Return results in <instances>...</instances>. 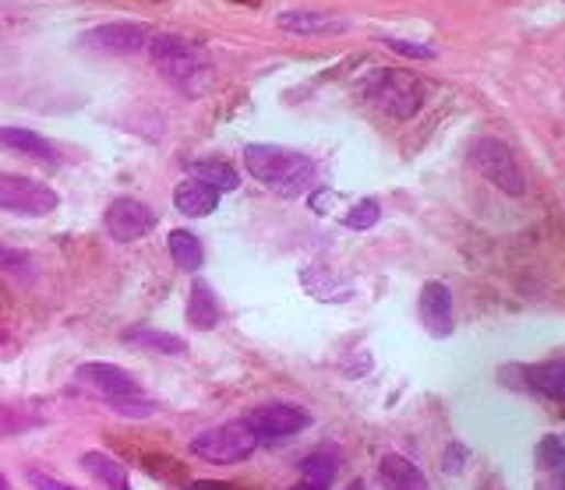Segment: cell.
I'll list each match as a JSON object with an SVG mask.
<instances>
[{
    "label": "cell",
    "instance_id": "6da1fadb",
    "mask_svg": "<svg viewBox=\"0 0 565 490\" xmlns=\"http://www.w3.org/2000/svg\"><path fill=\"white\" fill-rule=\"evenodd\" d=\"M148 57H153L156 71L170 81L174 89L185 96H206L215 86V67L212 57L202 46L185 36H156L148 40Z\"/></svg>",
    "mask_w": 565,
    "mask_h": 490
},
{
    "label": "cell",
    "instance_id": "7a4b0ae2",
    "mask_svg": "<svg viewBox=\"0 0 565 490\" xmlns=\"http://www.w3.org/2000/svg\"><path fill=\"white\" fill-rule=\"evenodd\" d=\"M244 166L258 183L273 188L279 198H301L314 183V163L301 152L279 148V145H247Z\"/></svg>",
    "mask_w": 565,
    "mask_h": 490
},
{
    "label": "cell",
    "instance_id": "3957f363",
    "mask_svg": "<svg viewBox=\"0 0 565 490\" xmlns=\"http://www.w3.org/2000/svg\"><path fill=\"white\" fill-rule=\"evenodd\" d=\"M364 96L381 113L396 116V121H410L413 113L424 107V86L418 75L396 71V67H378L364 81Z\"/></svg>",
    "mask_w": 565,
    "mask_h": 490
},
{
    "label": "cell",
    "instance_id": "277c9868",
    "mask_svg": "<svg viewBox=\"0 0 565 490\" xmlns=\"http://www.w3.org/2000/svg\"><path fill=\"white\" fill-rule=\"evenodd\" d=\"M258 431L247 420H230V424L209 427L191 442V452L198 459H206L212 466H237L244 459H252L258 448Z\"/></svg>",
    "mask_w": 565,
    "mask_h": 490
},
{
    "label": "cell",
    "instance_id": "5b68a950",
    "mask_svg": "<svg viewBox=\"0 0 565 490\" xmlns=\"http://www.w3.org/2000/svg\"><path fill=\"white\" fill-rule=\"evenodd\" d=\"M470 163H474V170L480 177H488L502 194L520 198L527 191V177L517 163V152H512L509 145L495 142V138H480L470 148Z\"/></svg>",
    "mask_w": 565,
    "mask_h": 490
},
{
    "label": "cell",
    "instance_id": "8992f818",
    "mask_svg": "<svg viewBox=\"0 0 565 490\" xmlns=\"http://www.w3.org/2000/svg\"><path fill=\"white\" fill-rule=\"evenodd\" d=\"M57 191L46 183L19 177V174H0V209L14 215H46L57 209Z\"/></svg>",
    "mask_w": 565,
    "mask_h": 490
},
{
    "label": "cell",
    "instance_id": "52a82bcc",
    "mask_svg": "<svg viewBox=\"0 0 565 490\" xmlns=\"http://www.w3.org/2000/svg\"><path fill=\"white\" fill-rule=\"evenodd\" d=\"M81 46L92 49V54H103V57H131L148 46V36L142 25L110 22V25L89 29L86 36H81Z\"/></svg>",
    "mask_w": 565,
    "mask_h": 490
},
{
    "label": "cell",
    "instance_id": "ba28073f",
    "mask_svg": "<svg viewBox=\"0 0 565 490\" xmlns=\"http://www.w3.org/2000/svg\"><path fill=\"white\" fill-rule=\"evenodd\" d=\"M247 424L258 431V437H293L311 427V413L293 402H265L252 410Z\"/></svg>",
    "mask_w": 565,
    "mask_h": 490
},
{
    "label": "cell",
    "instance_id": "9c48e42d",
    "mask_svg": "<svg viewBox=\"0 0 565 490\" xmlns=\"http://www.w3.org/2000/svg\"><path fill=\"white\" fill-rule=\"evenodd\" d=\"M103 226H107V233L113 236V241L131 244V241H142L145 233H153L156 212L148 209V205H142V201H135V198H118L107 209Z\"/></svg>",
    "mask_w": 565,
    "mask_h": 490
},
{
    "label": "cell",
    "instance_id": "30bf717a",
    "mask_svg": "<svg viewBox=\"0 0 565 490\" xmlns=\"http://www.w3.org/2000/svg\"><path fill=\"white\" fill-rule=\"evenodd\" d=\"M75 378L81 385H89L96 388L99 396H107V399H139L142 396V388L139 381L128 375V370L121 367H113V364H81L75 370Z\"/></svg>",
    "mask_w": 565,
    "mask_h": 490
},
{
    "label": "cell",
    "instance_id": "8fae6325",
    "mask_svg": "<svg viewBox=\"0 0 565 490\" xmlns=\"http://www.w3.org/2000/svg\"><path fill=\"white\" fill-rule=\"evenodd\" d=\"M421 321H424V328L435 335V339L453 335L456 311H453V293H448L445 282H428L421 290Z\"/></svg>",
    "mask_w": 565,
    "mask_h": 490
},
{
    "label": "cell",
    "instance_id": "7c38bea8",
    "mask_svg": "<svg viewBox=\"0 0 565 490\" xmlns=\"http://www.w3.org/2000/svg\"><path fill=\"white\" fill-rule=\"evenodd\" d=\"M517 378H523V388H530L534 396L565 405V360H547L534 367H517Z\"/></svg>",
    "mask_w": 565,
    "mask_h": 490
},
{
    "label": "cell",
    "instance_id": "4fadbf2b",
    "mask_svg": "<svg viewBox=\"0 0 565 490\" xmlns=\"http://www.w3.org/2000/svg\"><path fill=\"white\" fill-rule=\"evenodd\" d=\"M538 490H565V442L555 434H544L534 448Z\"/></svg>",
    "mask_w": 565,
    "mask_h": 490
},
{
    "label": "cell",
    "instance_id": "5bb4252c",
    "mask_svg": "<svg viewBox=\"0 0 565 490\" xmlns=\"http://www.w3.org/2000/svg\"><path fill=\"white\" fill-rule=\"evenodd\" d=\"M276 22L279 29L297 32V36H340V32L351 29V22L329 11H282Z\"/></svg>",
    "mask_w": 565,
    "mask_h": 490
},
{
    "label": "cell",
    "instance_id": "9a60e30c",
    "mask_svg": "<svg viewBox=\"0 0 565 490\" xmlns=\"http://www.w3.org/2000/svg\"><path fill=\"white\" fill-rule=\"evenodd\" d=\"M188 170H191V180L198 183H206V188L212 191H237V170H234V163L223 159V156H202V159H191L188 163Z\"/></svg>",
    "mask_w": 565,
    "mask_h": 490
},
{
    "label": "cell",
    "instance_id": "2e32d148",
    "mask_svg": "<svg viewBox=\"0 0 565 490\" xmlns=\"http://www.w3.org/2000/svg\"><path fill=\"white\" fill-rule=\"evenodd\" d=\"M378 480L386 490H431L428 480H424V472L413 466L407 455H386L378 466Z\"/></svg>",
    "mask_w": 565,
    "mask_h": 490
},
{
    "label": "cell",
    "instance_id": "e0dca14e",
    "mask_svg": "<svg viewBox=\"0 0 565 490\" xmlns=\"http://www.w3.org/2000/svg\"><path fill=\"white\" fill-rule=\"evenodd\" d=\"M0 145L8 152H19V156H29V159H40V163H57V148L49 145L43 134L29 131V127H0Z\"/></svg>",
    "mask_w": 565,
    "mask_h": 490
},
{
    "label": "cell",
    "instance_id": "ac0fdd59",
    "mask_svg": "<svg viewBox=\"0 0 565 490\" xmlns=\"http://www.w3.org/2000/svg\"><path fill=\"white\" fill-rule=\"evenodd\" d=\"M174 205H177V212H185L191 219H202V215L215 212V205H220V191H212L198 180H185V183H177Z\"/></svg>",
    "mask_w": 565,
    "mask_h": 490
},
{
    "label": "cell",
    "instance_id": "d6986e66",
    "mask_svg": "<svg viewBox=\"0 0 565 490\" xmlns=\"http://www.w3.org/2000/svg\"><path fill=\"white\" fill-rule=\"evenodd\" d=\"M81 466H86L107 490H131L128 469H124L118 459H110V455H103V452H86V455H81Z\"/></svg>",
    "mask_w": 565,
    "mask_h": 490
},
{
    "label": "cell",
    "instance_id": "ffe728a7",
    "mask_svg": "<svg viewBox=\"0 0 565 490\" xmlns=\"http://www.w3.org/2000/svg\"><path fill=\"white\" fill-rule=\"evenodd\" d=\"M188 321L195 328H212L220 321V303L206 279H195L191 286V303H188Z\"/></svg>",
    "mask_w": 565,
    "mask_h": 490
},
{
    "label": "cell",
    "instance_id": "44dd1931",
    "mask_svg": "<svg viewBox=\"0 0 565 490\" xmlns=\"http://www.w3.org/2000/svg\"><path fill=\"white\" fill-rule=\"evenodd\" d=\"M166 247H170V258H174L177 268H185V272H198V268H202L206 250H202V241H198L195 233L174 230L170 241H166Z\"/></svg>",
    "mask_w": 565,
    "mask_h": 490
},
{
    "label": "cell",
    "instance_id": "7402d4cb",
    "mask_svg": "<svg viewBox=\"0 0 565 490\" xmlns=\"http://www.w3.org/2000/svg\"><path fill=\"white\" fill-rule=\"evenodd\" d=\"M332 477H336V459H332L329 452H314L301 463V480L311 483L314 490H329Z\"/></svg>",
    "mask_w": 565,
    "mask_h": 490
},
{
    "label": "cell",
    "instance_id": "603a6c76",
    "mask_svg": "<svg viewBox=\"0 0 565 490\" xmlns=\"http://www.w3.org/2000/svg\"><path fill=\"white\" fill-rule=\"evenodd\" d=\"M378 219H381V205H378V201L375 198H361L357 205L343 215V223L351 226V230H372Z\"/></svg>",
    "mask_w": 565,
    "mask_h": 490
},
{
    "label": "cell",
    "instance_id": "cb8c5ba5",
    "mask_svg": "<svg viewBox=\"0 0 565 490\" xmlns=\"http://www.w3.org/2000/svg\"><path fill=\"white\" fill-rule=\"evenodd\" d=\"M128 339L145 346V349H159V353H180V349H185V343H180V339H174V335H166V332H156V328H139V332H131Z\"/></svg>",
    "mask_w": 565,
    "mask_h": 490
},
{
    "label": "cell",
    "instance_id": "d4e9b609",
    "mask_svg": "<svg viewBox=\"0 0 565 490\" xmlns=\"http://www.w3.org/2000/svg\"><path fill=\"white\" fill-rule=\"evenodd\" d=\"M29 427H36V416L22 413L19 405H0V437L8 434H22Z\"/></svg>",
    "mask_w": 565,
    "mask_h": 490
},
{
    "label": "cell",
    "instance_id": "484cf974",
    "mask_svg": "<svg viewBox=\"0 0 565 490\" xmlns=\"http://www.w3.org/2000/svg\"><path fill=\"white\" fill-rule=\"evenodd\" d=\"M110 405H113V410H118L121 416H131V420L153 416V405H148V402H139V399H110Z\"/></svg>",
    "mask_w": 565,
    "mask_h": 490
},
{
    "label": "cell",
    "instance_id": "4316f807",
    "mask_svg": "<svg viewBox=\"0 0 565 490\" xmlns=\"http://www.w3.org/2000/svg\"><path fill=\"white\" fill-rule=\"evenodd\" d=\"M386 46H392L396 54H403V57H418V60L435 57V49L431 46H418V43H407V40H386Z\"/></svg>",
    "mask_w": 565,
    "mask_h": 490
},
{
    "label": "cell",
    "instance_id": "83f0119b",
    "mask_svg": "<svg viewBox=\"0 0 565 490\" xmlns=\"http://www.w3.org/2000/svg\"><path fill=\"white\" fill-rule=\"evenodd\" d=\"M29 483L36 487V490H78V487H71V483H60V480H54V477H43V472H32Z\"/></svg>",
    "mask_w": 565,
    "mask_h": 490
},
{
    "label": "cell",
    "instance_id": "f1b7e54d",
    "mask_svg": "<svg viewBox=\"0 0 565 490\" xmlns=\"http://www.w3.org/2000/svg\"><path fill=\"white\" fill-rule=\"evenodd\" d=\"M456 463L463 466V448H459V445H448V455H445V469L453 472V469H456Z\"/></svg>",
    "mask_w": 565,
    "mask_h": 490
},
{
    "label": "cell",
    "instance_id": "f546056e",
    "mask_svg": "<svg viewBox=\"0 0 565 490\" xmlns=\"http://www.w3.org/2000/svg\"><path fill=\"white\" fill-rule=\"evenodd\" d=\"M191 490H223V487H215V483H191Z\"/></svg>",
    "mask_w": 565,
    "mask_h": 490
},
{
    "label": "cell",
    "instance_id": "4dcf8cb0",
    "mask_svg": "<svg viewBox=\"0 0 565 490\" xmlns=\"http://www.w3.org/2000/svg\"><path fill=\"white\" fill-rule=\"evenodd\" d=\"M290 490H314V487H311V483H304V480H301V483H297V487H290Z\"/></svg>",
    "mask_w": 565,
    "mask_h": 490
},
{
    "label": "cell",
    "instance_id": "1f68e13d",
    "mask_svg": "<svg viewBox=\"0 0 565 490\" xmlns=\"http://www.w3.org/2000/svg\"><path fill=\"white\" fill-rule=\"evenodd\" d=\"M346 490H364V483H361V480H354V483H351V487H346Z\"/></svg>",
    "mask_w": 565,
    "mask_h": 490
},
{
    "label": "cell",
    "instance_id": "d6a6232c",
    "mask_svg": "<svg viewBox=\"0 0 565 490\" xmlns=\"http://www.w3.org/2000/svg\"><path fill=\"white\" fill-rule=\"evenodd\" d=\"M0 490H8V483H4V477H0Z\"/></svg>",
    "mask_w": 565,
    "mask_h": 490
}]
</instances>
